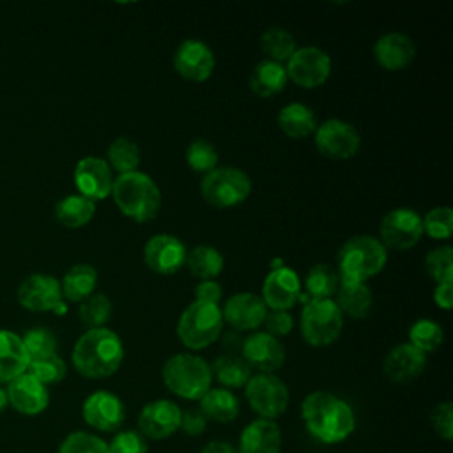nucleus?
<instances>
[{
	"label": "nucleus",
	"mask_w": 453,
	"mask_h": 453,
	"mask_svg": "<svg viewBox=\"0 0 453 453\" xmlns=\"http://www.w3.org/2000/svg\"><path fill=\"white\" fill-rule=\"evenodd\" d=\"M301 418L306 432L322 444L343 442L356 428L350 405L329 391L308 393L301 403Z\"/></svg>",
	"instance_id": "f257e3e1"
},
{
	"label": "nucleus",
	"mask_w": 453,
	"mask_h": 453,
	"mask_svg": "<svg viewBox=\"0 0 453 453\" xmlns=\"http://www.w3.org/2000/svg\"><path fill=\"white\" fill-rule=\"evenodd\" d=\"M73 366L87 379L113 375L124 361V345L108 327H88L73 347Z\"/></svg>",
	"instance_id": "f03ea898"
},
{
	"label": "nucleus",
	"mask_w": 453,
	"mask_h": 453,
	"mask_svg": "<svg viewBox=\"0 0 453 453\" xmlns=\"http://www.w3.org/2000/svg\"><path fill=\"white\" fill-rule=\"evenodd\" d=\"M111 196L119 211L136 223L154 219L161 207L157 184L140 170L117 175L113 179Z\"/></svg>",
	"instance_id": "7ed1b4c3"
},
{
	"label": "nucleus",
	"mask_w": 453,
	"mask_h": 453,
	"mask_svg": "<svg viewBox=\"0 0 453 453\" xmlns=\"http://www.w3.org/2000/svg\"><path fill=\"white\" fill-rule=\"evenodd\" d=\"M338 276L343 281L365 283L388 264V250L373 235H354L338 250Z\"/></svg>",
	"instance_id": "20e7f679"
},
{
	"label": "nucleus",
	"mask_w": 453,
	"mask_h": 453,
	"mask_svg": "<svg viewBox=\"0 0 453 453\" xmlns=\"http://www.w3.org/2000/svg\"><path fill=\"white\" fill-rule=\"evenodd\" d=\"M166 389L184 400H200L212 384L211 365L191 352L170 356L161 370Z\"/></svg>",
	"instance_id": "39448f33"
},
{
	"label": "nucleus",
	"mask_w": 453,
	"mask_h": 453,
	"mask_svg": "<svg viewBox=\"0 0 453 453\" xmlns=\"http://www.w3.org/2000/svg\"><path fill=\"white\" fill-rule=\"evenodd\" d=\"M221 308L212 303L193 301L177 320V338L189 350H202L212 345L223 331Z\"/></svg>",
	"instance_id": "423d86ee"
},
{
	"label": "nucleus",
	"mask_w": 453,
	"mask_h": 453,
	"mask_svg": "<svg viewBox=\"0 0 453 453\" xmlns=\"http://www.w3.org/2000/svg\"><path fill=\"white\" fill-rule=\"evenodd\" d=\"M202 198L216 207L228 209L242 203L251 193V179L235 166H216L202 177Z\"/></svg>",
	"instance_id": "0eeeda50"
},
{
	"label": "nucleus",
	"mask_w": 453,
	"mask_h": 453,
	"mask_svg": "<svg viewBox=\"0 0 453 453\" xmlns=\"http://www.w3.org/2000/svg\"><path fill=\"white\" fill-rule=\"evenodd\" d=\"M301 336L311 347H326L338 340L343 315L334 299H310L301 311Z\"/></svg>",
	"instance_id": "6e6552de"
},
{
	"label": "nucleus",
	"mask_w": 453,
	"mask_h": 453,
	"mask_svg": "<svg viewBox=\"0 0 453 453\" xmlns=\"http://www.w3.org/2000/svg\"><path fill=\"white\" fill-rule=\"evenodd\" d=\"M246 400L253 412L262 419H276L288 407V388L274 373H257L251 375L244 386Z\"/></svg>",
	"instance_id": "1a4fd4ad"
},
{
	"label": "nucleus",
	"mask_w": 453,
	"mask_h": 453,
	"mask_svg": "<svg viewBox=\"0 0 453 453\" xmlns=\"http://www.w3.org/2000/svg\"><path fill=\"white\" fill-rule=\"evenodd\" d=\"M379 235L386 250L403 251L414 248L423 235V218L409 207L391 209L380 219Z\"/></svg>",
	"instance_id": "9d476101"
},
{
	"label": "nucleus",
	"mask_w": 453,
	"mask_h": 453,
	"mask_svg": "<svg viewBox=\"0 0 453 453\" xmlns=\"http://www.w3.org/2000/svg\"><path fill=\"white\" fill-rule=\"evenodd\" d=\"M317 150L327 159L345 161L357 154L361 147V136L357 129L345 120L327 119L317 126L313 133Z\"/></svg>",
	"instance_id": "9b49d317"
},
{
	"label": "nucleus",
	"mask_w": 453,
	"mask_h": 453,
	"mask_svg": "<svg viewBox=\"0 0 453 453\" xmlns=\"http://www.w3.org/2000/svg\"><path fill=\"white\" fill-rule=\"evenodd\" d=\"M333 64L329 55L317 46L297 48L285 62L287 78L301 88H317L324 85L331 74Z\"/></svg>",
	"instance_id": "f8f14e48"
},
{
	"label": "nucleus",
	"mask_w": 453,
	"mask_h": 453,
	"mask_svg": "<svg viewBox=\"0 0 453 453\" xmlns=\"http://www.w3.org/2000/svg\"><path fill=\"white\" fill-rule=\"evenodd\" d=\"M18 301L21 306L32 311H55L57 315H64L67 311L60 281L42 273L30 274L19 283Z\"/></svg>",
	"instance_id": "ddd939ff"
},
{
	"label": "nucleus",
	"mask_w": 453,
	"mask_h": 453,
	"mask_svg": "<svg viewBox=\"0 0 453 453\" xmlns=\"http://www.w3.org/2000/svg\"><path fill=\"white\" fill-rule=\"evenodd\" d=\"M172 62L175 73L180 78L195 83L207 81L216 67V57L212 50L198 39L182 41L177 46Z\"/></svg>",
	"instance_id": "4468645a"
},
{
	"label": "nucleus",
	"mask_w": 453,
	"mask_h": 453,
	"mask_svg": "<svg viewBox=\"0 0 453 453\" xmlns=\"http://www.w3.org/2000/svg\"><path fill=\"white\" fill-rule=\"evenodd\" d=\"M184 242L170 234H156L143 246V262L156 274H175L186 264Z\"/></svg>",
	"instance_id": "2eb2a0df"
},
{
	"label": "nucleus",
	"mask_w": 453,
	"mask_h": 453,
	"mask_svg": "<svg viewBox=\"0 0 453 453\" xmlns=\"http://www.w3.org/2000/svg\"><path fill=\"white\" fill-rule=\"evenodd\" d=\"M182 409L166 398L152 400L138 414V432L147 439L161 441L173 435L180 426Z\"/></svg>",
	"instance_id": "dca6fc26"
},
{
	"label": "nucleus",
	"mask_w": 453,
	"mask_h": 453,
	"mask_svg": "<svg viewBox=\"0 0 453 453\" xmlns=\"http://www.w3.org/2000/svg\"><path fill=\"white\" fill-rule=\"evenodd\" d=\"M260 297L267 310L288 311L301 297V280L297 273L283 264L273 267L264 278Z\"/></svg>",
	"instance_id": "f3484780"
},
{
	"label": "nucleus",
	"mask_w": 453,
	"mask_h": 453,
	"mask_svg": "<svg viewBox=\"0 0 453 453\" xmlns=\"http://www.w3.org/2000/svg\"><path fill=\"white\" fill-rule=\"evenodd\" d=\"M81 416L88 426L99 432L119 430L126 419V409L122 400L104 389L90 393L83 405Z\"/></svg>",
	"instance_id": "a211bd4d"
},
{
	"label": "nucleus",
	"mask_w": 453,
	"mask_h": 453,
	"mask_svg": "<svg viewBox=\"0 0 453 453\" xmlns=\"http://www.w3.org/2000/svg\"><path fill=\"white\" fill-rule=\"evenodd\" d=\"M73 179L80 195L92 202L104 200L111 195L113 173L106 159L103 157H97V156L81 157L74 166Z\"/></svg>",
	"instance_id": "6ab92c4d"
},
{
	"label": "nucleus",
	"mask_w": 453,
	"mask_h": 453,
	"mask_svg": "<svg viewBox=\"0 0 453 453\" xmlns=\"http://www.w3.org/2000/svg\"><path fill=\"white\" fill-rule=\"evenodd\" d=\"M241 357L258 373H274L285 363V347L265 331L251 333L241 343Z\"/></svg>",
	"instance_id": "aec40b11"
},
{
	"label": "nucleus",
	"mask_w": 453,
	"mask_h": 453,
	"mask_svg": "<svg viewBox=\"0 0 453 453\" xmlns=\"http://www.w3.org/2000/svg\"><path fill=\"white\" fill-rule=\"evenodd\" d=\"M267 306L262 297L253 292L232 294L221 308L223 322L235 331H251L264 324Z\"/></svg>",
	"instance_id": "412c9836"
},
{
	"label": "nucleus",
	"mask_w": 453,
	"mask_h": 453,
	"mask_svg": "<svg viewBox=\"0 0 453 453\" xmlns=\"http://www.w3.org/2000/svg\"><path fill=\"white\" fill-rule=\"evenodd\" d=\"M7 400L21 414L35 416L41 414L50 403V393L44 384H41L30 373H21L7 384Z\"/></svg>",
	"instance_id": "4be33fe9"
},
{
	"label": "nucleus",
	"mask_w": 453,
	"mask_h": 453,
	"mask_svg": "<svg viewBox=\"0 0 453 453\" xmlns=\"http://www.w3.org/2000/svg\"><path fill=\"white\" fill-rule=\"evenodd\" d=\"M416 57L414 41L400 32L380 35L373 44V58L384 71L395 73L405 69Z\"/></svg>",
	"instance_id": "5701e85b"
},
{
	"label": "nucleus",
	"mask_w": 453,
	"mask_h": 453,
	"mask_svg": "<svg viewBox=\"0 0 453 453\" xmlns=\"http://www.w3.org/2000/svg\"><path fill=\"white\" fill-rule=\"evenodd\" d=\"M426 366V354L407 343L395 345L382 361V373L396 384L409 382L421 375Z\"/></svg>",
	"instance_id": "b1692460"
},
{
	"label": "nucleus",
	"mask_w": 453,
	"mask_h": 453,
	"mask_svg": "<svg viewBox=\"0 0 453 453\" xmlns=\"http://www.w3.org/2000/svg\"><path fill=\"white\" fill-rule=\"evenodd\" d=\"M241 453H280L281 430L273 419H253L248 423L239 437Z\"/></svg>",
	"instance_id": "393cba45"
},
{
	"label": "nucleus",
	"mask_w": 453,
	"mask_h": 453,
	"mask_svg": "<svg viewBox=\"0 0 453 453\" xmlns=\"http://www.w3.org/2000/svg\"><path fill=\"white\" fill-rule=\"evenodd\" d=\"M28 354L14 331L0 329V384H9L18 375L27 372Z\"/></svg>",
	"instance_id": "a878e982"
},
{
	"label": "nucleus",
	"mask_w": 453,
	"mask_h": 453,
	"mask_svg": "<svg viewBox=\"0 0 453 453\" xmlns=\"http://www.w3.org/2000/svg\"><path fill=\"white\" fill-rule=\"evenodd\" d=\"M287 81H288V78H287L285 65L267 60V58L260 60L251 69L250 78H248L250 90L262 99H267V97H273V96H278L280 92H283V88L287 87Z\"/></svg>",
	"instance_id": "bb28decb"
},
{
	"label": "nucleus",
	"mask_w": 453,
	"mask_h": 453,
	"mask_svg": "<svg viewBox=\"0 0 453 453\" xmlns=\"http://www.w3.org/2000/svg\"><path fill=\"white\" fill-rule=\"evenodd\" d=\"M334 297L342 315L350 319H366L373 306V296L366 283L340 280Z\"/></svg>",
	"instance_id": "cd10ccee"
},
{
	"label": "nucleus",
	"mask_w": 453,
	"mask_h": 453,
	"mask_svg": "<svg viewBox=\"0 0 453 453\" xmlns=\"http://www.w3.org/2000/svg\"><path fill=\"white\" fill-rule=\"evenodd\" d=\"M276 122L283 134H287L288 138H296V140L313 134L319 126L311 108H308L303 103L285 104L280 110Z\"/></svg>",
	"instance_id": "c85d7f7f"
},
{
	"label": "nucleus",
	"mask_w": 453,
	"mask_h": 453,
	"mask_svg": "<svg viewBox=\"0 0 453 453\" xmlns=\"http://www.w3.org/2000/svg\"><path fill=\"white\" fill-rule=\"evenodd\" d=\"M198 402V411L205 419L230 423L239 416V400L226 388H211Z\"/></svg>",
	"instance_id": "c756f323"
},
{
	"label": "nucleus",
	"mask_w": 453,
	"mask_h": 453,
	"mask_svg": "<svg viewBox=\"0 0 453 453\" xmlns=\"http://www.w3.org/2000/svg\"><path fill=\"white\" fill-rule=\"evenodd\" d=\"M97 285V271L90 264H76L73 265L60 281V290L64 301L71 303H81L90 294H94V288Z\"/></svg>",
	"instance_id": "7c9ffc66"
},
{
	"label": "nucleus",
	"mask_w": 453,
	"mask_h": 453,
	"mask_svg": "<svg viewBox=\"0 0 453 453\" xmlns=\"http://www.w3.org/2000/svg\"><path fill=\"white\" fill-rule=\"evenodd\" d=\"M96 214V202L76 195H67L55 205V218L67 228L85 226Z\"/></svg>",
	"instance_id": "2f4dec72"
},
{
	"label": "nucleus",
	"mask_w": 453,
	"mask_h": 453,
	"mask_svg": "<svg viewBox=\"0 0 453 453\" xmlns=\"http://www.w3.org/2000/svg\"><path fill=\"white\" fill-rule=\"evenodd\" d=\"M212 377L223 388H244L251 377L250 365L235 354H221L214 359L211 366Z\"/></svg>",
	"instance_id": "473e14b6"
},
{
	"label": "nucleus",
	"mask_w": 453,
	"mask_h": 453,
	"mask_svg": "<svg viewBox=\"0 0 453 453\" xmlns=\"http://www.w3.org/2000/svg\"><path fill=\"white\" fill-rule=\"evenodd\" d=\"M184 265L189 269L193 276L200 280H214L223 271L225 258L216 248L202 244L188 251Z\"/></svg>",
	"instance_id": "72a5a7b5"
},
{
	"label": "nucleus",
	"mask_w": 453,
	"mask_h": 453,
	"mask_svg": "<svg viewBox=\"0 0 453 453\" xmlns=\"http://www.w3.org/2000/svg\"><path fill=\"white\" fill-rule=\"evenodd\" d=\"M340 285V276L334 267L327 264H315L304 278V290L310 299H333Z\"/></svg>",
	"instance_id": "f704fd0d"
},
{
	"label": "nucleus",
	"mask_w": 453,
	"mask_h": 453,
	"mask_svg": "<svg viewBox=\"0 0 453 453\" xmlns=\"http://www.w3.org/2000/svg\"><path fill=\"white\" fill-rule=\"evenodd\" d=\"M140 149L134 140L127 136L115 138L106 150V163L119 175L136 172L140 166Z\"/></svg>",
	"instance_id": "c9c22d12"
},
{
	"label": "nucleus",
	"mask_w": 453,
	"mask_h": 453,
	"mask_svg": "<svg viewBox=\"0 0 453 453\" xmlns=\"http://www.w3.org/2000/svg\"><path fill=\"white\" fill-rule=\"evenodd\" d=\"M260 48L267 60L283 64L292 57V53L297 50L294 35L280 27L267 28L260 37Z\"/></svg>",
	"instance_id": "e433bc0d"
},
{
	"label": "nucleus",
	"mask_w": 453,
	"mask_h": 453,
	"mask_svg": "<svg viewBox=\"0 0 453 453\" xmlns=\"http://www.w3.org/2000/svg\"><path fill=\"white\" fill-rule=\"evenodd\" d=\"M442 342H444V331L435 320L419 319L409 329V343L418 350H421L423 354L434 352L442 345Z\"/></svg>",
	"instance_id": "4c0bfd02"
},
{
	"label": "nucleus",
	"mask_w": 453,
	"mask_h": 453,
	"mask_svg": "<svg viewBox=\"0 0 453 453\" xmlns=\"http://www.w3.org/2000/svg\"><path fill=\"white\" fill-rule=\"evenodd\" d=\"M78 315L88 327H104L111 315V301L106 294H90L80 303Z\"/></svg>",
	"instance_id": "58836bf2"
},
{
	"label": "nucleus",
	"mask_w": 453,
	"mask_h": 453,
	"mask_svg": "<svg viewBox=\"0 0 453 453\" xmlns=\"http://www.w3.org/2000/svg\"><path fill=\"white\" fill-rule=\"evenodd\" d=\"M186 163L193 172L205 175L218 166V150L211 142L196 138L186 149Z\"/></svg>",
	"instance_id": "ea45409f"
},
{
	"label": "nucleus",
	"mask_w": 453,
	"mask_h": 453,
	"mask_svg": "<svg viewBox=\"0 0 453 453\" xmlns=\"http://www.w3.org/2000/svg\"><path fill=\"white\" fill-rule=\"evenodd\" d=\"M27 373L35 377L41 384L48 386V384L60 382L67 373V366L60 356L51 354L46 357L30 359L28 366H27Z\"/></svg>",
	"instance_id": "a19ab883"
},
{
	"label": "nucleus",
	"mask_w": 453,
	"mask_h": 453,
	"mask_svg": "<svg viewBox=\"0 0 453 453\" xmlns=\"http://www.w3.org/2000/svg\"><path fill=\"white\" fill-rule=\"evenodd\" d=\"M21 342L30 359L46 357L57 354V336L48 327H32L23 336Z\"/></svg>",
	"instance_id": "79ce46f5"
},
{
	"label": "nucleus",
	"mask_w": 453,
	"mask_h": 453,
	"mask_svg": "<svg viewBox=\"0 0 453 453\" xmlns=\"http://www.w3.org/2000/svg\"><path fill=\"white\" fill-rule=\"evenodd\" d=\"M57 453H110V451H108V442H104L99 435L76 430L65 435Z\"/></svg>",
	"instance_id": "37998d69"
},
{
	"label": "nucleus",
	"mask_w": 453,
	"mask_h": 453,
	"mask_svg": "<svg viewBox=\"0 0 453 453\" xmlns=\"http://www.w3.org/2000/svg\"><path fill=\"white\" fill-rule=\"evenodd\" d=\"M425 269L428 276L435 281L453 280V250L451 246H437L425 257Z\"/></svg>",
	"instance_id": "c03bdc74"
},
{
	"label": "nucleus",
	"mask_w": 453,
	"mask_h": 453,
	"mask_svg": "<svg viewBox=\"0 0 453 453\" xmlns=\"http://www.w3.org/2000/svg\"><path fill=\"white\" fill-rule=\"evenodd\" d=\"M423 234L432 239H449L453 234V211L446 205L430 209L423 218Z\"/></svg>",
	"instance_id": "a18cd8bd"
},
{
	"label": "nucleus",
	"mask_w": 453,
	"mask_h": 453,
	"mask_svg": "<svg viewBox=\"0 0 453 453\" xmlns=\"http://www.w3.org/2000/svg\"><path fill=\"white\" fill-rule=\"evenodd\" d=\"M110 453H147V439L138 430H120L108 442Z\"/></svg>",
	"instance_id": "49530a36"
},
{
	"label": "nucleus",
	"mask_w": 453,
	"mask_h": 453,
	"mask_svg": "<svg viewBox=\"0 0 453 453\" xmlns=\"http://www.w3.org/2000/svg\"><path fill=\"white\" fill-rule=\"evenodd\" d=\"M430 425L434 432L444 439H453V403L449 400L437 403L430 412Z\"/></svg>",
	"instance_id": "de8ad7c7"
},
{
	"label": "nucleus",
	"mask_w": 453,
	"mask_h": 453,
	"mask_svg": "<svg viewBox=\"0 0 453 453\" xmlns=\"http://www.w3.org/2000/svg\"><path fill=\"white\" fill-rule=\"evenodd\" d=\"M262 326L265 327V333H269L274 338L285 336L294 327V317L283 310H267Z\"/></svg>",
	"instance_id": "09e8293b"
},
{
	"label": "nucleus",
	"mask_w": 453,
	"mask_h": 453,
	"mask_svg": "<svg viewBox=\"0 0 453 453\" xmlns=\"http://www.w3.org/2000/svg\"><path fill=\"white\" fill-rule=\"evenodd\" d=\"M205 428H207V419L198 409L182 411L179 430H182L184 434H188L191 437H196V435H202L205 432Z\"/></svg>",
	"instance_id": "8fccbe9b"
},
{
	"label": "nucleus",
	"mask_w": 453,
	"mask_h": 453,
	"mask_svg": "<svg viewBox=\"0 0 453 453\" xmlns=\"http://www.w3.org/2000/svg\"><path fill=\"white\" fill-rule=\"evenodd\" d=\"M221 287L218 281L214 280H202L196 287H195V301H202V303H212L218 304L221 299Z\"/></svg>",
	"instance_id": "3c124183"
},
{
	"label": "nucleus",
	"mask_w": 453,
	"mask_h": 453,
	"mask_svg": "<svg viewBox=\"0 0 453 453\" xmlns=\"http://www.w3.org/2000/svg\"><path fill=\"white\" fill-rule=\"evenodd\" d=\"M434 303L441 310H446V311L451 310V306H453V280L437 283V287L434 288Z\"/></svg>",
	"instance_id": "603ef678"
},
{
	"label": "nucleus",
	"mask_w": 453,
	"mask_h": 453,
	"mask_svg": "<svg viewBox=\"0 0 453 453\" xmlns=\"http://www.w3.org/2000/svg\"><path fill=\"white\" fill-rule=\"evenodd\" d=\"M202 453H241L239 449H235L230 442L225 441H211L203 446Z\"/></svg>",
	"instance_id": "864d4df0"
},
{
	"label": "nucleus",
	"mask_w": 453,
	"mask_h": 453,
	"mask_svg": "<svg viewBox=\"0 0 453 453\" xmlns=\"http://www.w3.org/2000/svg\"><path fill=\"white\" fill-rule=\"evenodd\" d=\"M9 400H7V391L4 388H0V412H4V409L7 407Z\"/></svg>",
	"instance_id": "5fc2aeb1"
}]
</instances>
